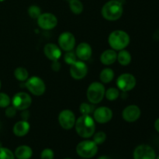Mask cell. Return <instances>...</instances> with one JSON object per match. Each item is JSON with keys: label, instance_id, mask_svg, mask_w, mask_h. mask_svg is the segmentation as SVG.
Masks as SVG:
<instances>
[{"label": "cell", "instance_id": "cell-1", "mask_svg": "<svg viewBox=\"0 0 159 159\" xmlns=\"http://www.w3.org/2000/svg\"><path fill=\"white\" fill-rule=\"evenodd\" d=\"M75 130L82 138H89L96 131V123L90 115H82L75 121Z\"/></svg>", "mask_w": 159, "mask_h": 159}, {"label": "cell", "instance_id": "cell-2", "mask_svg": "<svg viewBox=\"0 0 159 159\" xmlns=\"http://www.w3.org/2000/svg\"><path fill=\"white\" fill-rule=\"evenodd\" d=\"M102 17L109 21H116L124 13L123 4L120 0H110L107 2L101 10Z\"/></svg>", "mask_w": 159, "mask_h": 159}, {"label": "cell", "instance_id": "cell-3", "mask_svg": "<svg viewBox=\"0 0 159 159\" xmlns=\"http://www.w3.org/2000/svg\"><path fill=\"white\" fill-rule=\"evenodd\" d=\"M130 35L127 32L120 30L113 31L108 37V43L110 48L115 51L125 49L130 44Z\"/></svg>", "mask_w": 159, "mask_h": 159}, {"label": "cell", "instance_id": "cell-4", "mask_svg": "<svg viewBox=\"0 0 159 159\" xmlns=\"http://www.w3.org/2000/svg\"><path fill=\"white\" fill-rule=\"evenodd\" d=\"M106 89L101 82H94L89 85L87 89V99L90 103L98 104L103 99L105 96Z\"/></svg>", "mask_w": 159, "mask_h": 159}, {"label": "cell", "instance_id": "cell-5", "mask_svg": "<svg viewBox=\"0 0 159 159\" xmlns=\"http://www.w3.org/2000/svg\"><path fill=\"white\" fill-rule=\"evenodd\" d=\"M98 152V145L91 140H85L76 146V153L82 158L90 159L96 155Z\"/></svg>", "mask_w": 159, "mask_h": 159}, {"label": "cell", "instance_id": "cell-6", "mask_svg": "<svg viewBox=\"0 0 159 159\" xmlns=\"http://www.w3.org/2000/svg\"><path fill=\"white\" fill-rule=\"evenodd\" d=\"M25 87L30 93L36 96H42L46 91V85L42 79L37 76L28 78L25 82Z\"/></svg>", "mask_w": 159, "mask_h": 159}, {"label": "cell", "instance_id": "cell-7", "mask_svg": "<svg viewBox=\"0 0 159 159\" xmlns=\"http://www.w3.org/2000/svg\"><path fill=\"white\" fill-rule=\"evenodd\" d=\"M136 78L130 73L121 74L116 79L118 89L122 92H129L136 86Z\"/></svg>", "mask_w": 159, "mask_h": 159}, {"label": "cell", "instance_id": "cell-8", "mask_svg": "<svg viewBox=\"0 0 159 159\" xmlns=\"http://www.w3.org/2000/svg\"><path fill=\"white\" fill-rule=\"evenodd\" d=\"M11 102L17 110H26L31 106L32 98L28 93L20 92L14 95Z\"/></svg>", "mask_w": 159, "mask_h": 159}, {"label": "cell", "instance_id": "cell-9", "mask_svg": "<svg viewBox=\"0 0 159 159\" xmlns=\"http://www.w3.org/2000/svg\"><path fill=\"white\" fill-rule=\"evenodd\" d=\"M37 24L41 29L45 30H50L54 29L57 25V19L55 15L51 12H44L40 14V16L37 19Z\"/></svg>", "mask_w": 159, "mask_h": 159}, {"label": "cell", "instance_id": "cell-10", "mask_svg": "<svg viewBox=\"0 0 159 159\" xmlns=\"http://www.w3.org/2000/svg\"><path fill=\"white\" fill-rule=\"evenodd\" d=\"M76 118L75 115L71 110H64L59 113L58 123L65 130H71L75 127Z\"/></svg>", "mask_w": 159, "mask_h": 159}, {"label": "cell", "instance_id": "cell-11", "mask_svg": "<svg viewBox=\"0 0 159 159\" xmlns=\"http://www.w3.org/2000/svg\"><path fill=\"white\" fill-rule=\"evenodd\" d=\"M156 153L152 147L148 144H140L135 148L134 159H156Z\"/></svg>", "mask_w": 159, "mask_h": 159}, {"label": "cell", "instance_id": "cell-12", "mask_svg": "<svg viewBox=\"0 0 159 159\" xmlns=\"http://www.w3.org/2000/svg\"><path fill=\"white\" fill-rule=\"evenodd\" d=\"M75 37L70 32H63L58 37L59 48L65 51H71L75 46Z\"/></svg>", "mask_w": 159, "mask_h": 159}, {"label": "cell", "instance_id": "cell-13", "mask_svg": "<svg viewBox=\"0 0 159 159\" xmlns=\"http://www.w3.org/2000/svg\"><path fill=\"white\" fill-rule=\"evenodd\" d=\"M88 67L83 61H77L70 67V75L75 80H81L87 75Z\"/></svg>", "mask_w": 159, "mask_h": 159}, {"label": "cell", "instance_id": "cell-14", "mask_svg": "<svg viewBox=\"0 0 159 159\" xmlns=\"http://www.w3.org/2000/svg\"><path fill=\"white\" fill-rule=\"evenodd\" d=\"M113 116L111 109L107 107H100L96 109L93 113V119L96 122L103 124L110 122Z\"/></svg>", "mask_w": 159, "mask_h": 159}, {"label": "cell", "instance_id": "cell-15", "mask_svg": "<svg viewBox=\"0 0 159 159\" xmlns=\"http://www.w3.org/2000/svg\"><path fill=\"white\" fill-rule=\"evenodd\" d=\"M141 115V110L137 105H129L123 110L122 117L128 123L136 122Z\"/></svg>", "mask_w": 159, "mask_h": 159}, {"label": "cell", "instance_id": "cell-16", "mask_svg": "<svg viewBox=\"0 0 159 159\" xmlns=\"http://www.w3.org/2000/svg\"><path fill=\"white\" fill-rule=\"evenodd\" d=\"M43 52L45 56L52 61H58L61 57V50L59 46H57L54 43H47L43 48Z\"/></svg>", "mask_w": 159, "mask_h": 159}, {"label": "cell", "instance_id": "cell-17", "mask_svg": "<svg viewBox=\"0 0 159 159\" xmlns=\"http://www.w3.org/2000/svg\"><path fill=\"white\" fill-rule=\"evenodd\" d=\"M75 54L78 58L81 61H88L93 54V50L91 46L86 42H82L77 46Z\"/></svg>", "mask_w": 159, "mask_h": 159}, {"label": "cell", "instance_id": "cell-18", "mask_svg": "<svg viewBox=\"0 0 159 159\" xmlns=\"http://www.w3.org/2000/svg\"><path fill=\"white\" fill-rule=\"evenodd\" d=\"M30 129V125L26 120H22L18 121L16 123L12 128L13 134L16 137H24L29 133Z\"/></svg>", "mask_w": 159, "mask_h": 159}, {"label": "cell", "instance_id": "cell-19", "mask_svg": "<svg viewBox=\"0 0 159 159\" xmlns=\"http://www.w3.org/2000/svg\"><path fill=\"white\" fill-rule=\"evenodd\" d=\"M117 57V54L113 49L104 51L100 55V61L104 65H111L115 63Z\"/></svg>", "mask_w": 159, "mask_h": 159}, {"label": "cell", "instance_id": "cell-20", "mask_svg": "<svg viewBox=\"0 0 159 159\" xmlns=\"http://www.w3.org/2000/svg\"><path fill=\"white\" fill-rule=\"evenodd\" d=\"M14 155L17 159H30L33 156V150L30 146L23 144L16 148Z\"/></svg>", "mask_w": 159, "mask_h": 159}, {"label": "cell", "instance_id": "cell-21", "mask_svg": "<svg viewBox=\"0 0 159 159\" xmlns=\"http://www.w3.org/2000/svg\"><path fill=\"white\" fill-rule=\"evenodd\" d=\"M120 52L117 54V57H116V61L119 62L120 65H123V66H127V65H130L131 62L132 57L130 53L127 50H121L119 51Z\"/></svg>", "mask_w": 159, "mask_h": 159}, {"label": "cell", "instance_id": "cell-22", "mask_svg": "<svg viewBox=\"0 0 159 159\" xmlns=\"http://www.w3.org/2000/svg\"><path fill=\"white\" fill-rule=\"evenodd\" d=\"M99 79L102 83H110L114 79V71L110 68H106L101 71Z\"/></svg>", "mask_w": 159, "mask_h": 159}, {"label": "cell", "instance_id": "cell-23", "mask_svg": "<svg viewBox=\"0 0 159 159\" xmlns=\"http://www.w3.org/2000/svg\"><path fill=\"white\" fill-rule=\"evenodd\" d=\"M14 76L16 79L20 82H26L29 78V72L26 68L23 67H18L14 71Z\"/></svg>", "mask_w": 159, "mask_h": 159}, {"label": "cell", "instance_id": "cell-24", "mask_svg": "<svg viewBox=\"0 0 159 159\" xmlns=\"http://www.w3.org/2000/svg\"><path fill=\"white\" fill-rule=\"evenodd\" d=\"M69 7L74 14L79 15L83 11V4L80 0H69Z\"/></svg>", "mask_w": 159, "mask_h": 159}, {"label": "cell", "instance_id": "cell-25", "mask_svg": "<svg viewBox=\"0 0 159 159\" xmlns=\"http://www.w3.org/2000/svg\"><path fill=\"white\" fill-rule=\"evenodd\" d=\"M120 96V90L116 88H110L106 91L105 97L109 101H114Z\"/></svg>", "mask_w": 159, "mask_h": 159}, {"label": "cell", "instance_id": "cell-26", "mask_svg": "<svg viewBox=\"0 0 159 159\" xmlns=\"http://www.w3.org/2000/svg\"><path fill=\"white\" fill-rule=\"evenodd\" d=\"M15 155L7 148H0V159H15Z\"/></svg>", "mask_w": 159, "mask_h": 159}, {"label": "cell", "instance_id": "cell-27", "mask_svg": "<svg viewBox=\"0 0 159 159\" xmlns=\"http://www.w3.org/2000/svg\"><path fill=\"white\" fill-rule=\"evenodd\" d=\"M93 141H94L97 145L103 144L106 141V140H107V134H106L105 132L103 131L96 132V133H95L93 135Z\"/></svg>", "mask_w": 159, "mask_h": 159}, {"label": "cell", "instance_id": "cell-28", "mask_svg": "<svg viewBox=\"0 0 159 159\" xmlns=\"http://www.w3.org/2000/svg\"><path fill=\"white\" fill-rule=\"evenodd\" d=\"M41 13V9L38 6L32 5L28 8V14L32 19H37Z\"/></svg>", "mask_w": 159, "mask_h": 159}, {"label": "cell", "instance_id": "cell-29", "mask_svg": "<svg viewBox=\"0 0 159 159\" xmlns=\"http://www.w3.org/2000/svg\"><path fill=\"white\" fill-rule=\"evenodd\" d=\"M64 60H65V63H67L69 65H71L75 62L77 61V56H76L75 53L73 52L72 51H67L66 54L64 56Z\"/></svg>", "mask_w": 159, "mask_h": 159}, {"label": "cell", "instance_id": "cell-30", "mask_svg": "<svg viewBox=\"0 0 159 159\" xmlns=\"http://www.w3.org/2000/svg\"><path fill=\"white\" fill-rule=\"evenodd\" d=\"M11 103V99L6 93H0V107L6 108Z\"/></svg>", "mask_w": 159, "mask_h": 159}, {"label": "cell", "instance_id": "cell-31", "mask_svg": "<svg viewBox=\"0 0 159 159\" xmlns=\"http://www.w3.org/2000/svg\"><path fill=\"white\" fill-rule=\"evenodd\" d=\"M54 152L51 148H44L40 153V159H54Z\"/></svg>", "mask_w": 159, "mask_h": 159}, {"label": "cell", "instance_id": "cell-32", "mask_svg": "<svg viewBox=\"0 0 159 159\" xmlns=\"http://www.w3.org/2000/svg\"><path fill=\"white\" fill-rule=\"evenodd\" d=\"M79 110L82 115H90V113L93 111L91 105L87 102H82L79 107Z\"/></svg>", "mask_w": 159, "mask_h": 159}, {"label": "cell", "instance_id": "cell-33", "mask_svg": "<svg viewBox=\"0 0 159 159\" xmlns=\"http://www.w3.org/2000/svg\"><path fill=\"white\" fill-rule=\"evenodd\" d=\"M16 110H17L13 107V106H12V107H9V106L8 107H6V111H5V114H6V116L9 118L14 117V116H16Z\"/></svg>", "mask_w": 159, "mask_h": 159}, {"label": "cell", "instance_id": "cell-34", "mask_svg": "<svg viewBox=\"0 0 159 159\" xmlns=\"http://www.w3.org/2000/svg\"><path fill=\"white\" fill-rule=\"evenodd\" d=\"M61 63L58 61H52V65H51V68H52L53 71H58L61 69Z\"/></svg>", "mask_w": 159, "mask_h": 159}, {"label": "cell", "instance_id": "cell-35", "mask_svg": "<svg viewBox=\"0 0 159 159\" xmlns=\"http://www.w3.org/2000/svg\"><path fill=\"white\" fill-rule=\"evenodd\" d=\"M154 127H155V130L159 134V117L155 121V124H154Z\"/></svg>", "mask_w": 159, "mask_h": 159}, {"label": "cell", "instance_id": "cell-36", "mask_svg": "<svg viewBox=\"0 0 159 159\" xmlns=\"http://www.w3.org/2000/svg\"><path fill=\"white\" fill-rule=\"evenodd\" d=\"M97 159H111V158H110V157L107 156V155H101V156H99Z\"/></svg>", "mask_w": 159, "mask_h": 159}, {"label": "cell", "instance_id": "cell-37", "mask_svg": "<svg viewBox=\"0 0 159 159\" xmlns=\"http://www.w3.org/2000/svg\"><path fill=\"white\" fill-rule=\"evenodd\" d=\"M1 87H2V83H1V81H0V89H1Z\"/></svg>", "mask_w": 159, "mask_h": 159}, {"label": "cell", "instance_id": "cell-38", "mask_svg": "<svg viewBox=\"0 0 159 159\" xmlns=\"http://www.w3.org/2000/svg\"><path fill=\"white\" fill-rule=\"evenodd\" d=\"M63 159H72V158H63Z\"/></svg>", "mask_w": 159, "mask_h": 159}, {"label": "cell", "instance_id": "cell-39", "mask_svg": "<svg viewBox=\"0 0 159 159\" xmlns=\"http://www.w3.org/2000/svg\"><path fill=\"white\" fill-rule=\"evenodd\" d=\"M1 147H2V143L0 142V148H1Z\"/></svg>", "mask_w": 159, "mask_h": 159}, {"label": "cell", "instance_id": "cell-40", "mask_svg": "<svg viewBox=\"0 0 159 159\" xmlns=\"http://www.w3.org/2000/svg\"><path fill=\"white\" fill-rule=\"evenodd\" d=\"M5 0H0V2H4Z\"/></svg>", "mask_w": 159, "mask_h": 159}, {"label": "cell", "instance_id": "cell-41", "mask_svg": "<svg viewBox=\"0 0 159 159\" xmlns=\"http://www.w3.org/2000/svg\"><path fill=\"white\" fill-rule=\"evenodd\" d=\"M156 159H159V155H158V156L156 157Z\"/></svg>", "mask_w": 159, "mask_h": 159}, {"label": "cell", "instance_id": "cell-42", "mask_svg": "<svg viewBox=\"0 0 159 159\" xmlns=\"http://www.w3.org/2000/svg\"><path fill=\"white\" fill-rule=\"evenodd\" d=\"M82 159H86V158H82Z\"/></svg>", "mask_w": 159, "mask_h": 159}, {"label": "cell", "instance_id": "cell-43", "mask_svg": "<svg viewBox=\"0 0 159 159\" xmlns=\"http://www.w3.org/2000/svg\"><path fill=\"white\" fill-rule=\"evenodd\" d=\"M66 1H69V0H66Z\"/></svg>", "mask_w": 159, "mask_h": 159}]
</instances>
